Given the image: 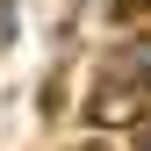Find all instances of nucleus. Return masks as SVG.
<instances>
[{"label":"nucleus","mask_w":151,"mask_h":151,"mask_svg":"<svg viewBox=\"0 0 151 151\" xmlns=\"http://www.w3.org/2000/svg\"><path fill=\"white\" fill-rule=\"evenodd\" d=\"M79 151H101V144H79Z\"/></svg>","instance_id":"obj_1"},{"label":"nucleus","mask_w":151,"mask_h":151,"mask_svg":"<svg viewBox=\"0 0 151 151\" xmlns=\"http://www.w3.org/2000/svg\"><path fill=\"white\" fill-rule=\"evenodd\" d=\"M144 151H151V137H144Z\"/></svg>","instance_id":"obj_2"}]
</instances>
